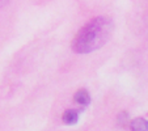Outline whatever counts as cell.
Masks as SVG:
<instances>
[{"label": "cell", "mask_w": 148, "mask_h": 131, "mask_svg": "<svg viewBox=\"0 0 148 131\" xmlns=\"http://www.w3.org/2000/svg\"><path fill=\"white\" fill-rule=\"evenodd\" d=\"M114 29L113 20L97 16L87 23L73 37L71 49L76 54H89L101 49L110 39Z\"/></svg>", "instance_id": "1"}, {"label": "cell", "mask_w": 148, "mask_h": 131, "mask_svg": "<svg viewBox=\"0 0 148 131\" xmlns=\"http://www.w3.org/2000/svg\"><path fill=\"white\" fill-rule=\"evenodd\" d=\"M81 110H75V109H68L63 113L62 115V121L66 123V125H75L79 121V113Z\"/></svg>", "instance_id": "2"}, {"label": "cell", "mask_w": 148, "mask_h": 131, "mask_svg": "<svg viewBox=\"0 0 148 131\" xmlns=\"http://www.w3.org/2000/svg\"><path fill=\"white\" fill-rule=\"evenodd\" d=\"M73 100L80 106H87L90 104V95L87 89H79L73 96Z\"/></svg>", "instance_id": "3"}, {"label": "cell", "mask_w": 148, "mask_h": 131, "mask_svg": "<svg viewBox=\"0 0 148 131\" xmlns=\"http://www.w3.org/2000/svg\"><path fill=\"white\" fill-rule=\"evenodd\" d=\"M131 131H148V121L144 118H135L130 122Z\"/></svg>", "instance_id": "4"}, {"label": "cell", "mask_w": 148, "mask_h": 131, "mask_svg": "<svg viewBox=\"0 0 148 131\" xmlns=\"http://www.w3.org/2000/svg\"><path fill=\"white\" fill-rule=\"evenodd\" d=\"M127 121H129V114L126 112H122L119 115H118V125L119 126H126L127 125Z\"/></svg>", "instance_id": "5"}, {"label": "cell", "mask_w": 148, "mask_h": 131, "mask_svg": "<svg viewBox=\"0 0 148 131\" xmlns=\"http://www.w3.org/2000/svg\"><path fill=\"white\" fill-rule=\"evenodd\" d=\"M8 3H9V0H0V8H4Z\"/></svg>", "instance_id": "6"}]
</instances>
